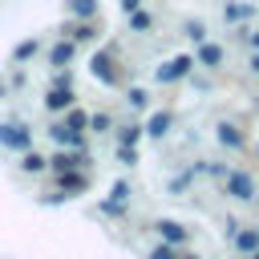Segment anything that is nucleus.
<instances>
[{
  "instance_id": "obj_5",
  "label": "nucleus",
  "mask_w": 259,
  "mask_h": 259,
  "mask_svg": "<svg viewBox=\"0 0 259 259\" xmlns=\"http://www.w3.org/2000/svg\"><path fill=\"white\" fill-rule=\"evenodd\" d=\"M49 134H53V138H57V142H61L65 150H85V134H81V130H69L65 121H57V125H53Z\"/></svg>"
},
{
  "instance_id": "obj_1",
  "label": "nucleus",
  "mask_w": 259,
  "mask_h": 259,
  "mask_svg": "<svg viewBox=\"0 0 259 259\" xmlns=\"http://www.w3.org/2000/svg\"><path fill=\"white\" fill-rule=\"evenodd\" d=\"M227 194L239 198V202H251L255 198V178L247 170H227Z\"/></svg>"
},
{
  "instance_id": "obj_14",
  "label": "nucleus",
  "mask_w": 259,
  "mask_h": 259,
  "mask_svg": "<svg viewBox=\"0 0 259 259\" xmlns=\"http://www.w3.org/2000/svg\"><path fill=\"white\" fill-rule=\"evenodd\" d=\"M170 121H174L170 113H154V117L146 121V134H150V138H162V134L170 130Z\"/></svg>"
},
{
  "instance_id": "obj_26",
  "label": "nucleus",
  "mask_w": 259,
  "mask_h": 259,
  "mask_svg": "<svg viewBox=\"0 0 259 259\" xmlns=\"http://www.w3.org/2000/svg\"><path fill=\"white\" fill-rule=\"evenodd\" d=\"M130 105L142 109V105H146V89H130Z\"/></svg>"
},
{
  "instance_id": "obj_29",
  "label": "nucleus",
  "mask_w": 259,
  "mask_h": 259,
  "mask_svg": "<svg viewBox=\"0 0 259 259\" xmlns=\"http://www.w3.org/2000/svg\"><path fill=\"white\" fill-rule=\"evenodd\" d=\"M251 69H255V73H259V53H255V57H251Z\"/></svg>"
},
{
  "instance_id": "obj_4",
  "label": "nucleus",
  "mask_w": 259,
  "mask_h": 259,
  "mask_svg": "<svg viewBox=\"0 0 259 259\" xmlns=\"http://www.w3.org/2000/svg\"><path fill=\"white\" fill-rule=\"evenodd\" d=\"M28 130L24 125H12V121H4L0 125V146H8V150H28Z\"/></svg>"
},
{
  "instance_id": "obj_2",
  "label": "nucleus",
  "mask_w": 259,
  "mask_h": 259,
  "mask_svg": "<svg viewBox=\"0 0 259 259\" xmlns=\"http://www.w3.org/2000/svg\"><path fill=\"white\" fill-rule=\"evenodd\" d=\"M194 65H198V61H194V57H186V53H182V57H174V61H166V65H162V69H158V73H154V77H158V81H162V85H170V81H182V77H186V73H190V69H194Z\"/></svg>"
},
{
  "instance_id": "obj_13",
  "label": "nucleus",
  "mask_w": 259,
  "mask_h": 259,
  "mask_svg": "<svg viewBox=\"0 0 259 259\" xmlns=\"http://www.w3.org/2000/svg\"><path fill=\"white\" fill-rule=\"evenodd\" d=\"M65 8L73 16H81V20H93L97 16V0H65Z\"/></svg>"
},
{
  "instance_id": "obj_7",
  "label": "nucleus",
  "mask_w": 259,
  "mask_h": 259,
  "mask_svg": "<svg viewBox=\"0 0 259 259\" xmlns=\"http://www.w3.org/2000/svg\"><path fill=\"white\" fill-rule=\"evenodd\" d=\"M93 77L105 85H117V69L109 65V53H93Z\"/></svg>"
},
{
  "instance_id": "obj_24",
  "label": "nucleus",
  "mask_w": 259,
  "mask_h": 259,
  "mask_svg": "<svg viewBox=\"0 0 259 259\" xmlns=\"http://www.w3.org/2000/svg\"><path fill=\"white\" fill-rule=\"evenodd\" d=\"M150 259H178L174 255V243H162V247H154V255Z\"/></svg>"
},
{
  "instance_id": "obj_8",
  "label": "nucleus",
  "mask_w": 259,
  "mask_h": 259,
  "mask_svg": "<svg viewBox=\"0 0 259 259\" xmlns=\"http://www.w3.org/2000/svg\"><path fill=\"white\" fill-rule=\"evenodd\" d=\"M69 105H73V89L69 85H53L45 93V109H69Z\"/></svg>"
},
{
  "instance_id": "obj_25",
  "label": "nucleus",
  "mask_w": 259,
  "mask_h": 259,
  "mask_svg": "<svg viewBox=\"0 0 259 259\" xmlns=\"http://www.w3.org/2000/svg\"><path fill=\"white\" fill-rule=\"evenodd\" d=\"M89 125H93V130H109V113H93Z\"/></svg>"
},
{
  "instance_id": "obj_18",
  "label": "nucleus",
  "mask_w": 259,
  "mask_h": 259,
  "mask_svg": "<svg viewBox=\"0 0 259 259\" xmlns=\"http://www.w3.org/2000/svg\"><path fill=\"white\" fill-rule=\"evenodd\" d=\"M65 125H69V130H81V134H85V125H89V113H85V109H69Z\"/></svg>"
},
{
  "instance_id": "obj_31",
  "label": "nucleus",
  "mask_w": 259,
  "mask_h": 259,
  "mask_svg": "<svg viewBox=\"0 0 259 259\" xmlns=\"http://www.w3.org/2000/svg\"><path fill=\"white\" fill-rule=\"evenodd\" d=\"M182 259H198V255H182Z\"/></svg>"
},
{
  "instance_id": "obj_15",
  "label": "nucleus",
  "mask_w": 259,
  "mask_h": 259,
  "mask_svg": "<svg viewBox=\"0 0 259 259\" xmlns=\"http://www.w3.org/2000/svg\"><path fill=\"white\" fill-rule=\"evenodd\" d=\"M219 142L231 146V150H239V146H243V134H239L235 125H219Z\"/></svg>"
},
{
  "instance_id": "obj_23",
  "label": "nucleus",
  "mask_w": 259,
  "mask_h": 259,
  "mask_svg": "<svg viewBox=\"0 0 259 259\" xmlns=\"http://www.w3.org/2000/svg\"><path fill=\"white\" fill-rule=\"evenodd\" d=\"M32 53H36V40H24V45H20V49H16L12 57H16V61H28Z\"/></svg>"
},
{
  "instance_id": "obj_10",
  "label": "nucleus",
  "mask_w": 259,
  "mask_h": 259,
  "mask_svg": "<svg viewBox=\"0 0 259 259\" xmlns=\"http://www.w3.org/2000/svg\"><path fill=\"white\" fill-rule=\"evenodd\" d=\"M194 61H198V65H206V69H219V61H223V49H219V45H210V40H202Z\"/></svg>"
},
{
  "instance_id": "obj_11",
  "label": "nucleus",
  "mask_w": 259,
  "mask_h": 259,
  "mask_svg": "<svg viewBox=\"0 0 259 259\" xmlns=\"http://www.w3.org/2000/svg\"><path fill=\"white\" fill-rule=\"evenodd\" d=\"M158 235H162V243H182V239H186V227L174 223V219H162V223H158Z\"/></svg>"
},
{
  "instance_id": "obj_16",
  "label": "nucleus",
  "mask_w": 259,
  "mask_h": 259,
  "mask_svg": "<svg viewBox=\"0 0 259 259\" xmlns=\"http://www.w3.org/2000/svg\"><path fill=\"white\" fill-rule=\"evenodd\" d=\"M20 166H24V174H40V170H49V158H40V154H28V150H24V162H20Z\"/></svg>"
},
{
  "instance_id": "obj_6",
  "label": "nucleus",
  "mask_w": 259,
  "mask_h": 259,
  "mask_svg": "<svg viewBox=\"0 0 259 259\" xmlns=\"http://www.w3.org/2000/svg\"><path fill=\"white\" fill-rule=\"evenodd\" d=\"M57 186H61L65 194H77V190L89 186V178H85V170H61V174H57Z\"/></svg>"
},
{
  "instance_id": "obj_22",
  "label": "nucleus",
  "mask_w": 259,
  "mask_h": 259,
  "mask_svg": "<svg viewBox=\"0 0 259 259\" xmlns=\"http://www.w3.org/2000/svg\"><path fill=\"white\" fill-rule=\"evenodd\" d=\"M138 134H142V125H121V134H117V138H121V146H134V142H138Z\"/></svg>"
},
{
  "instance_id": "obj_28",
  "label": "nucleus",
  "mask_w": 259,
  "mask_h": 259,
  "mask_svg": "<svg viewBox=\"0 0 259 259\" xmlns=\"http://www.w3.org/2000/svg\"><path fill=\"white\" fill-rule=\"evenodd\" d=\"M247 40H251V49L259 53V28H255V32H247Z\"/></svg>"
},
{
  "instance_id": "obj_20",
  "label": "nucleus",
  "mask_w": 259,
  "mask_h": 259,
  "mask_svg": "<svg viewBox=\"0 0 259 259\" xmlns=\"http://www.w3.org/2000/svg\"><path fill=\"white\" fill-rule=\"evenodd\" d=\"M69 36H73V40H93V36H97V28H93L89 20H81V24H73V32H69Z\"/></svg>"
},
{
  "instance_id": "obj_21",
  "label": "nucleus",
  "mask_w": 259,
  "mask_h": 259,
  "mask_svg": "<svg viewBox=\"0 0 259 259\" xmlns=\"http://www.w3.org/2000/svg\"><path fill=\"white\" fill-rule=\"evenodd\" d=\"M186 36L202 45V40H206V24H202V20H190V24H186Z\"/></svg>"
},
{
  "instance_id": "obj_17",
  "label": "nucleus",
  "mask_w": 259,
  "mask_h": 259,
  "mask_svg": "<svg viewBox=\"0 0 259 259\" xmlns=\"http://www.w3.org/2000/svg\"><path fill=\"white\" fill-rule=\"evenodd\" d=\"M150 24H154V16H150V12H142V8H138V12H130V28H134V32H146Z\"/></svg>"
},
{
  "instance_id": "obj_19",
  "label": "nucleus",
  "mask_w": 259,
  "mask_h": 259,
  "mask_svg": "<svg viewBox=\"0 0 259 259\" xmlns=\"http://www.w3.org/2000/svg\"><path fill=\"white\" fill-rule=\"evenodd\" d=\"M251 12H255L251 4H227V8H223V16H227V20H243V16H251Z\"/></svg>"
},
{
  "instance_id": "obj_30",
  "label": "nucleus",
  "mask_w": 259,
  "mask_h": 259,
  "mask_svg": "<svg viewBox=\"0 0 259 259\" xmlns=\"http://www.w3.org/2000/svg\"><path fill=\"white\" fill-rule=\"evenodd\" d=\"M251 259H259V247H255V251H251Z\"/></svg>"
},
{
  "instance_id": "obj_32",
  "label": "nucleus",
  "mask_w": 259,
  "mask_h": 259,
  "mask_svg": "<svg viewBox=\"0 0 259 259\" xmlns=\"http://www.w3.org/2000/svg\"><path fill=\"white\" fill-rule=\"evenodd\" d=\"M255 154H259V146H255Z\"/></svg>"
},
{
  "instance_id": "obj_3",
  "label": "nucleus",
  "mask_w": 259,
  "mask_h": 259,
  "mask_svg": "<svg viewBox=\"0 0 259 259\" xmlns=\"http://www.w3.org/2000/svg\"><path fill=\"white\" fill-rule=\"evenodd\" d=\"M85 162H89V154H85V150H61V154H53V158H49V166H53L57 174H61V170H81Z\"/></svg>"
},
{
  "instance_id": "obj_27",
  "label": "nucleus",
  "mask_w": 259,
  "mask_h": 259,
  "mask_svg": "<svg viewBox=\"0 0 259 259\" xmlns=\"http://www.w3.org/2000/svg\"><path fill=\"white\" fill-rule=\"evenodd\" d=\"M121 8H125V12H138V8H142V0H121Z\"/></svg>"
},
{
  "instance_id": "obj_12",
  "label": "nucleus",
  "mask_w": 259,
  "mask_h": 259,
  "mask_svg": "<svg viewBox=\"0 0 259 259\" xmlns=\"http://www.w3.org/2000/svg\"><path fill=\"white\" fill-rule=\"evenodd\" d=\"M235 247H239L243 255H251V251L259 247V231H255V227H243V231H235Z\"/></svg>"
},
{
  "instance_id": "obj_9",
  "label": "nucleus",
  "mask_w": 259,
  "mask_h": 259,
  "mask_svg": "<svg viewBox=\"0 0 259 259\" xmlns=\"http://www.w3.org/2000/svg\"><path fill=\"white\" fill-rule=\"evenodd\" d=\"M73 53H77V45H73V40H57V45L49 49V65H57V69H61V65H69V61H73Z\"/></svg>"
}]
</instances>
